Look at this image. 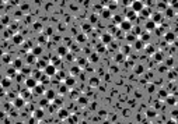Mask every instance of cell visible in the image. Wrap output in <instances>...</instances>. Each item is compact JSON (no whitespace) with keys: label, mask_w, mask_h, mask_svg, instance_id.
<instances>
[{"label":"cell","mask_w":178,"mask_h":124,"mask_svg":"<svg viewBox=\"0 0 178 124\" xmlns=\"http://www.w3.org/2000/svg\"><path fill=\"white\" fill-rule=\"evenodd\" d=\"M27 63H37L35 56H32V54L30 53V54H28V57H27Z\"/></svg>","instance_id":"28"},{"label":"cell","mask_w":178,"mask_h":124,"mask_svg":"<svg viewBox=\"0 0 178 124\" xmlns=\"http://www.w3.org/2000/svg\"><path fill=\"white\" fill-rule=\"evenodd\" d=\"M42 52H44V47L42 46H41V45H37V46H34L32 47V50H31V54H32V56H39V54L41 53H42Z\"/></svg>","instance_id":"15"},{"label":"cell","mask_w":178,"mask_h":124,"mask_svg":"<svg viewBox=\"0 0 178 124\" xmlns=\"http://www.w3.org/2000/svg\"><path fill=\"white\" fill-rule=\"evenodd\" d=\"M58 116H59V119H69V110L66 109H60L59 112H58Z\"/></svg>","instance_id":"18"},{"label":"cell","mask_w":178,"mask_h":124,"mask_svg":"<svg viewBox=\"0 0 178 124\" xmlns=\"http://www.w3.org/2000/svg\"><path fill=\"white\" fill-rule=\"evenodd\" d=\"M97 59H98V56H97V54H94L93 57H90V60H93V61H95V60H97Z\"/></svg>","instance_id":"44"},{"label":"cell","mask_w":178,"mask_h":124,"mask_svg":"<svg viewBox=\"0 0 178 124\" xmlns=\"http://www.w3.org/2000/svg\"><path fill=\"white\" fill-rule=\"evenodd\" d=\"M90 84H91V85H97V84H98V80H97V78H94V80H90Z\"/></svg>","instance_id":"37"},{"label":"cell","mask_w":178,"mask_h":124,"mask_svg":"<svg viewBox=\"0 0 178 124\" xmlns=\"http://www.w3.org/2000/svg\"><path fill=\"white\" fill-rule=\"evenodd\" d=\"M21 98L24 99V101H25V99H30L31 98V92H30L28 89H24V91L21 92Z\"/></svg>","instance_id":"24"},{"label":"cell","mask_w":178,"mask_h":124,"mask_svg":"<svg viewBox=\"0 0 178 124\" xmlns=\"http://www.w3.org/2000/svg\"><path fill=\"white\" fill-rule=\"evenodd\" d=\"M37 85H38V81L34 80L32 77H28V78L25 80V87H27V89H34Z\"/></svg>","instance_id":"6"},{"label":"cell","mask_w":178,"mask_h":124,"mask_svg":"<svg viewBox=\"0 0 178 124\" xmlns=\"http://www.w3.org/2000/svg\"><path fill=\"white\" fill-rule=\"evenodd\" d=\"M132 39H136V36H131V35H128V40H132Z\"/></svg>","instance_id":"46"},{"label":"cell","mask_w":178,"mask_h":124,"mask_svg":"<svg viewBox=\"0 0 178 124\" xmlns=\"http://www.w3.org/2000/svg\"><path fill=\"white\" fill-rule=\"evenodd\" d=\"M101 18H104V20H109V18H112V13L109 11L107 7L102 9V10H101Z\"/></svg>","instance_id":"16"},{"label":"cell","mask_w":178,"mask_h":124,"mask_svg":"<svg viewBox=\"0 0 178 124\" xmlns=\"http://www.w3.org/2000/svg\"><path fill=\"white\" fill-rule=\"evenodd\" d=\"M129 9H131L133 13L139 14V13L142 11L143 9H145V3L140 2V0H136V2H131V7H129Z\"/></svg>","instance_id":"1"},{"label":"cell","mask_w":178,"mask_h":124,"mask_svg":"<svg viewBox=\"0 0 178 124\" xmlns=\"http://www.w3.org/2000/svg\"><path fill=\"white\" fill-rule=\"evenodd\" d=\"M146 116H147V117H154V116H156V110H154V109H149V110L146 112Z\"/></svg>","instance_id":"29"},{"label":"cell","mask_w":178,"mask_h":124,"mask_svg":"<svg viewBox=\"0 0 178 124\" xmlns=\"http://www.w3.org/2000/svg\"><path fill=\"white\" fill-rule=\"evenodd\" d=\"M164 38H166V40L168 43H174L175 39H177V35H175V32H173V31H167V32L164 34Z\"/></svg>","instance_id":"4"},{"label":"cell","mask_w":178,"mask_h":124,"mask_svg":"<svg viewBox=\"0 0 178 124\" xmlns=\"http://www.w3.org/2000/svg\"><path fill=\"white\" fill-rule=\"evenodd\" d=\"M66 92V88H65V85H62V88H60V94H65Z\"/></svg>","instance_id":"43"},{"label":"cell","mask_w":178,"mask_h":124,"mask_svg":"<svg viewBox=\"0 0 178 124\" xmlns=\"http://www.w3.org/2000/svg\"><path fill=\"white\" fill-rule=\"evenodd\" d=\"M56 53H58V56H66V54L69 53V49H67L66 46H58Z\"/></svg>","instance_id":"17"},{"label":"cell","mask_w":178,"mask_h":124,"mask_svg":"<svg viewBox=\"0 0 178 124\" xmlns=\"http://www.w3.org/2000/svg\"><path fill=\"white\" fill-rule=\"evenodd\" d=\"M124 59H125V54H124V53H119L118 56L115 57V60H116V61H121V60H124Z\"/></svg>","instance_id":"34"},{"label":"cell","mask_w":178,"mask_h":124,"mask_svg":"<svg viewBox=\"0 0 178 124\" xmlns=\"http://www.w3.org/2000/svg\"><path fill=\"white\" fill-rule=\"evenodd\" d=\"M97 18H98V17L95 15V14H93V15H90V22H93V24H94V22H97V21H98Z\"/></svg>","instance_id":"36"},{"label":"cell","mask_w":178,"mask_h":124,"mask_svg":"<svg viewBox=\"0 0 178 124\" xmlns=\"http://www.w3.org/2000/svg\"><path fill=\"white\" fill-rule=\"evenodd\" d=\"M157 9H159L160 11L167 10V2H160V3H157Z\"/></svg>","instance_id":"26"},{"label":"cell","mask_w":178,"mask_h":124,"mask_svg":"<svg viewBox=\"0 0 178 124\" xmlns=\"http://www.w3.org/2000/svg\"><path fill=\"white\" fill-rule=\"evenodd\" d=\"M32 74H34V75H32V78H34V80H37V81H39V80H41V77L44 75V73H42V71H39V70L34 71Z\"/></svg>","instance_id":"23"},{"label":"cell","mask_w":178,"mask_h":124,"mask_svg":"<svg viewBox=\"0 0 178 124\" xmlns=\"http://www.w3.org/2000/svg\"><path fill=\"white\" fill-rule=\"evenodd\" d=\"M150 20H152L156 25H159V24L163 22V14H161V13H154V14L150 15Z\"/></svg>","instance_id":"5"},{"label":"cell","mask_w":178,"mask_h":124,"mask_svg":"<svg viewBox=\"0 0 178 124\" xmlns=\"http://www.w3.org/2000/svg\"><path fill=\"white\" fill-rule=\"evenodd\" d=\"M119 29L121 31H124L125 34H128V32H131L132 31V28H133V24L131 22V21H128V20H124L121 24H119Z\"/></svg>","instance_id":"3"},{"label":"cell","mask_w":178,"mask_h":124,"mask_svg":"<svg viewBox=\"0 0 178 124\" xmlns=\"http://www.w3.org/2000/svg\"><path fill=\"white\" fill-rule=\"evenodd\" d=\"M32 116H34V119L35 120H41L44 116H45V112H44L42 109H35L32 112Z\"/></svg>","instance_id":"13"},{"label":"cell","mask_w":178,"mask_h":124,"mask_svg":"<svg viewBox=\"0 0 178 124\" xmlns=\"http://www.w3.org/2000/svg\"><path fill=\"white\" fill-rule=\"evenodd\" d=\"M166 101H167V103H170V105H175V103H177V96L175 95H173V96L168 95L166 98Z\"/></svg>","instance_id":"22"},{"label":"cell","mask_w":178,"mask_h":124,"mask_svg":"<svg viewBox=\"0 0 178 124\" xmlns=\"http://www.w3.org/2000/svg\"><path fill=\"white\" fill-rule=\"evenodd\" d=\"M45 91H46V87H44V85H41V84H38L35 88L32 89V92L35 95H44L45 94Z\"/></svg>","instance_id":"11"},{"label":"cell","mask_w":178,"mask_h":124,"mask_svg":"<svg viewBox=\"0 0 178 124\" xmlns=\"http://www.w3.org/2000/svg\"><path fill=\"white\" fill-rule=\"evenodd\" d=\"M42 73L45 74L46 77H49V78H51V77H53V75H56V73H58V68L55 67L53 64H51V63H49V64H48V66H46L45 68H44V71H42Z\"/></svg>","instance_id":"2"},{"label":"cell","mask_w":178,"mask_h":124,"mask_svg":"<svg viewBox=\"0 0 178 124\" xmlns=\"http://www.w3.org/2000/svg\"><path fill=\"white\" fill-rule=\"evenodd\" d=\"M166 124H177V121H175V120H174V119H171L170 121H167Z\"/></svg>","instance_id":"41"},{"label":"cell","mask_w":178,"mask_h":124,"mask_svg":"<svg viewBox=\"0 0 178 124\" xmlns=\"http://www.w3.org/2000/svg\"><path fill=\"white\" fill-rule=\"evenodd\" d=\"M147 87H149V91H150V92H153V91H154V88H153L154 85H152V84H150V85H147Z\"/></svg>","instance_id":"42"},{"label":"cell","mask_w":178,"mask_h":124,"mask_svg":"<svg viewBox=\"0 0 178 124\" xmlns=\"http://www.w3.org/2000/svg\"><path fill=\"white\" fill-rule=\"evenodd\" d=\"M112 18H114V21H115V24H121L122 21H124V18H122V15H112Z\"/></svg>","instance_id":"27"},{"label":"cell","mask_w":178,"mask_h":124,"mask_svg":"<svg viewBox=\"0 0 178 124\" xmlns=\"http://www.w3.org/2000/svg\"><path fill=\"white\" fill-rule=\"evenodd\" d=\"M3 24H9V17H3Z\"/></svg>","instance_id":"39"},{"label":"cell","mask_w":178,"mask_h":124,"mask_svg":"<svg viewBox=\"0 0 178 124\" xmlns=\"http://www.w3.org/2000/svg\"><path fill=\"white\" fill-rule=\"evenodd\" d=\"M86 102H87V101H86V99H84V98H81V99H79V103H86Z\"/></svg>","instance_id":"45"},{"label":"cell","mask_w":178,"mask_h":124,"mask_svg":"<svg viewBox=\"0 0 178 124\" xmlns=\"http://www.w3.org/2000/svg\"><path fill=\"white\" fill-rule=\"evenodd\" d=\"M79 124H87V123H86V121H80V123H79Z\"/></svg>","instance_id":"47"},{"label":"cell","mask_w":178,"mask_h":124,"mask_svg":"<svg viewBox=\"0 0 178 124\" xmlns=\"http://www.w3.org/2000/svg\"><path fill=\"white\" fill-rule=\"evenodd\" d=\"M146 52H149V54H154V47L152 46V45H149V46H146Z\"/></svg>","instance_id":"31"},{"label":"cell","mask_w":178,"mask_h":124,"mask_svg":"<svg viewBox=\"0 0 178 124\" xmlns=\"http://www.w3.org/2000/svg\"><path fill=\"white\" fill-rule=\"evenodd\" d=\"M0 85H2L3 88H9L10 85H11V80H10L9 77L3 78V80H2V82H0Z\"/></svg>","instance_id":"20"},{"label":"cell","mask_w":178,"mask_h":124,"mask_svg":"<svg viewBox=\"0 0 178 124\" xmlns=\"http://www.w3.org/2000/svg\"><path fill=\"white\" fill-rule=\"evenodd\" d=\"M25 105V101L21 98V96H18V98H14V101H13V106L17 109H20V108H23V106Z\"/></svg>","instance_id":"9"},{"label":"cell","mask_w":178,"mask_h":124,"mask_svg":"<svg viewBox=\"0 0 178 124\" xmlns=\"http://www.w3.org/2000/svg\"><path fill=\"white\" fill-rule=\"evenodd\" d=\"M13 67H14L16 70H21L23 68V60L21 59H17V60L13 61Z\"/></svg>","instance_id":"19"},{"label":"cell","mask_w":178,"mask_h":124,"mask_svg":"<svg viewBox=\"0 0 178 124\" xmlns=\"http://www.w3.org/2000/svg\"><path fill=\"white\" fill-rule=\"evenodd\" d=\"M145 28H146V32H150V31H156L157 25H156V24L152 21V20H147V22H146Z\"/></svg>","instance_id":"14"},{"label":"cell","mask_w":178,"mask_h":124,"mask_svg":"<svg viewBox=\"0 0 178 124\" xmlns=\"http://www.w3.org/2000/svg\"><path fill=\"white\" fill-rule=\"evenodd\" d=\"M133 70H135V73H136V74H142L145 68H143V66H136L135 68H133Z\"/></svg>","instance_id":"30"},{"label":"cell","mask_w":178,"mask_h":124,"mask_svg":"<svg viewBox=\"0 0 178 124\" xmlns=\"http://www.w3.org/2000/svg\"><path fill=\"white\" fill-rule=\"evenodd\" d=\"M80 70V67H74L73 70H72V74H74V73H77V71Z\"/></svg>","instance_id":"40"},{"label":"cell","mask_w":178,"mask_h":124,"mask_svg":"<svg viewBox=\"0 0 178 124\" xmlns=\"http://www.w3.org/2000/svg\"><path fill=\"white\" fill-rule=\"evenodd\" d=\"M154 59H156L157 61H161L163 60V54L160 53V52H156V53H154Z\"/></svg>","instance_id":"32"},{"label":"cell","mask_w":178,"mask_h":124,"mask_svg":"<svg viewBox=\"0 0 178 124\" xmlns=\"http://www.w3.org/2000/svg\"><path fill=\"white\" fill-rule=\"evenodd\" d=\"M44 95H45V98L48 101H55V99H56V91H55V89H46Z\"/></svg>","instance_id":"7"},{"label":"cell","mask_w":178,"mask_h":124,"mask_svg":"<svg viewBox=\"0 0 178 124\" xmlns=\"http://www.w3.org/2000/svg\"><path fill=\"white\" fill-rule=\"evenodd\" d=\"M139 15H140V17H143V18H149V17L152 15V14H150V10L145 7V9L142 10V11L139 13Z\"/></svg>","instance_id":"21"},{"label":"cell","mask_w":178,"mask_h":124,"mask_svg":"<svg viewBox=\"0 0 178 124\" xmlns=\"http://www.w3.org/2000/svg\"><path fill=\"white\" fill-rule=\"evenodd\" d=\"M11 40L14 45H21L24 42V36L21 35V34H14V35L11 36Z\"/></svg>","instance_id":"8"},{"label":"cell","mask_w":178,"mask_h":124,"mask_svg":"<svg viewBox=\"0 0 178 124\" xmlns=\"http://www.w3.org/2000/svg\"><path fill=\"white\" fill-rule=\"evenodd\" d=\"M101 42L104 43V45H108L109 42H112V35L109 32L102 34V35H101Z\"/></svg>","instance_id":"12"},{"label":"cell","mask_w":178,"mask_h":124,"mask_svg":"<svg viewBox=\"0 0 178 124\" xmlns=\"http://www.w3.org/2000/svg\"><path fill=\"white\" fill-rule=\"evenodd\" d=\"M39 105H41V106H48V105H49V101H48L46 98H42V99H41V103H39Z\"/></svg>","instance_id":"33"},{"label":"cell","mask_w":178,"mask_h":124,"mask_svg":"<svg viewBox=\"0 0 178 124\" xmlns=\"http://www.w3.org/2000/svg\"><path fill=\"white\" fill-rule=\"evenodd\" d=\"M167 96H168V92H167L166 89H160L159 91V98L160 99H166Z\"/></svg>","instance_id":"25"},{"label":"cell","mask_w":178,"mask_h":124,"mask_svg":"<svg viewBox=\"0 0 178 124\" xmlns=\"http://www.w3.org/2000/svg\"><path fill=\"white\" fill-rule=\"evenodd\" d=\"M63 81H65V87H67V88L74 87V84H76V80H74V77H72V75H69V77H66Z\"/></svg>","instance_id":"10"},{"label":"cell","mask_w":178,"mask_h":124,"mask_svg":"<svg viewBox=\"0 0 178 124\" xmlns=\"http://www.w3.org/2000/svg\"><path fill=\"white\" fill-rule=\"evenodd\" d=\"M42 124H44V123H42Z\"/></svg>","instance_id":"48"},{"label":"cell","mask_w":178,"mask_h":124,"mask_svg":"<svg viewBox=\"0 0 178 124\" xmlns=\"http://www.w3.org/2000/svg\"><path fill=\"white\" fill-rule=\"evenodd\" d=\"M84 39H86V36H84V35H81V36L79 35V36H77V40H79V42H80V40H84Z\"/></svg>","instance_id":"38"},{"label":"cell","mask_w":178,"mask_h":124,"mask_svg":"<svg viewBox=\"0 0 178 124\" xmlns=\"http://www.w3.org/2000/svg\"><path fill=\"white\" fill-rule=\"evenodd\" d=\"M52 34H53V29L51 28V27L48 29H45V36H49V35H52Z\"/></svg>","instance_id":"35"}]
</instances>
